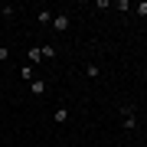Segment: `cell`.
<instances>
[{
  "instance_id": "obj_7",
  "label": "cell",
  "mask_w": 147,
  "mask_h": 147,
  "mask_svg": "<svg viewBox=\"0 0 147 147\" xmlns=\"http://www.w3.org/2000/svg\"><path fill=\"white\" fill-rule=\"evenodd\" d=\"M36 20L39 23H53V13H49V10H36Z\"/></svg>"
},
{
  "instance_id": "obj_3",
  "label": "cell",
  "mask_w": 147,
  "mask_h": 147,
  "mask_svg": "<svg viewBox=\"0 0 147 147\" xmlns=\"http://www.w3.org/2000/svg\"><path fill=\"white\" fill-rule=\"evenodd\" d=\"M26 88H30V95H36V98H39V95H46V82H42V79H33Z\"/></svg>"
},
{
  "instance_id": "obj_1",
  "label": "cell",
  "mask_w": 147,
  "mask_h": 147,
  "mask_svg": "<svg viewBox=\"0 0 147 147\" xmlns=\"http://www.w3.org/2000/svg\"><path fill=\"white\" fill-rule=\"evenodd\" d=\"M56 33H69V26H72V16L69 13H53V23H49Z\"/></svg>"
},
{
  "instance_id": "obj_5",
  "label": "cell",
  "mask_w": 147,
  "mask_h": 147,
  "mask_svg": "<svg viewBox=\"0 0 147 147\" xmlns=\"http://www.w3.org/2000/svg\"><path fill=\"white\" fill-rule=\"evenodd\" d=\"M53 121H56V124H65V121H69V108H56L53 111Z\"/></svg>"
},
{
  "instance_id": "obj_9",
  "label": "cell",
  "mask_w": 147,
  "mask_h": 147,
  "mask_svg": "<svg viewBox=\"0 0 147 147\" xmlns=\"http://www.w3.org/2000/svg\"><path fill=\"white\" fill-rule=\"evenodd\" d=\"M39 49H42V59H56V49L53 46H39Z\"/></svg>"
},
{
  "instance_id": "obj_12",
  "label": "cell",
  "mask_w": 147,
  "mask_h": 147,
  "mask_svg": "<svg viewBox=\"0 0 147 147\" xmlns=\"http://www.w3.org/2000/svg\"><path fill=\"white\" fill-rule=\"evenodd\" d=\"M10 59V46H0V62H7Z\"/></svg>"
},
{
  "instance_id": "obj_8",
  "label": "cell",
  "mask_w": 147,
  "mask_h": 147,
  "mask_svg": "<svg viewBox=\"0 0 147 147\" xmlns=\"http://www.w3.org/2000/svg\"><path fill=\"white\" fill-rule=\"evenodd\" d=\"M85 75H88V79H98V65L88 62V65H85Z\"/></svg>"
},
{
  "instance_id": "obj_4",
  "label": "cell",
  "mask_w": 147,
  "mask_h": 147,
  "mask_svg": "<svg viewBox=\"0 0 147 147\" xmlns=\"http://www.w3.org/2000/svg\"><path fill=\"white\" fill-rule=\"evenodd\" d=\"M20 79H23V82H26V85H30L33 79H36V72H33V65H30V62H26V65H23V69H20Z\"/></svg>"
},
{
  "instance_id": "obj_11",
  "label": "cell",
  "mask_w": 147,
  "mask_h": 147,
  "mask_svg": "<svg viewBox=\"0 0 147 147\" xmlns=\"http://www.w3.org/2000/svg\"><path fill=\"white\" fill-rule=\"evenodd\" d=\"M134 13H137V16H147V0H144V3H137V7H134Z\"/></svg>"
},
{
  "instance_id": "obj_2",
  "label": "cell",
  "mask_w": 147,
  "mask_h": 147,
  "mask_svg": "<svg viewBox=\"0 0 147 147\" xmlns=\"http://www.w3.org/2000/svg\"><path fill=\"white\" fill-rule=\"evenodd\" d=\"M121 115H124V118H121V124H124L127 131H134V127H137V115H134V108H121Z\"/></svg>"
},
{
  "instance_id": "obj_6",
  "label": "cell",
  "mask_w": 147,
  "mask_h": 147,
  "mask_svg": "<svg viewBox=\"0 0 147 147\" xmlns=\"http://www.w3.org/2000/svg\"><path fill=\"white\" fill-rule=\"evenodd\" d=\"M26 59H30V65H33V62H39V59H42V49H39V46H33L30 53H26Z\"/></svg>"
},
{
  "instance_id": "obj_10",
  "label": "cell",
  "mask_w": 147,
  "mask_h": 147,
  "mask_svg": "<svg viewBox=\"0 0 147 147\" xmlns=\"http://www.w3.org/2000/svg\"><path fill=\"white\" fill-rule=\"evenodd\" d=\"M0 13H3V16H13V13H16V7H13V3H7V7H0Z\"/></svg>"
}]
</instances>
